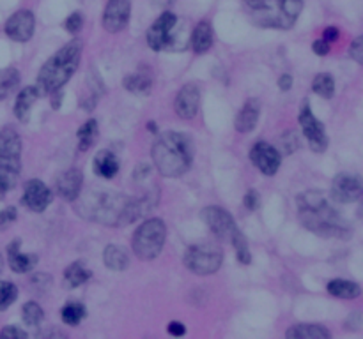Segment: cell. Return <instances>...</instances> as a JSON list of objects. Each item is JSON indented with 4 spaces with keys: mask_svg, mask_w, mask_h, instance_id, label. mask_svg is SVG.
<instances>
[{
    "mask_svg": "<svg viewBox=\"0 0 363 339\" xmlns=\"http://www.w3.org/2000/svg\"><path fill=\"white\" fill-rule=\"evenodd\" d=\"M39 91L37 87H25L23 91H20L18 98L15 102V115L20 122H29L30 119V108L34 106V102L39 99Z\"/></svg>",
    "mask_w": 363,
    "mask_h": 339,
    "instance_id": "cell-23",
    "label": "cell"
},
{
    "mask_svg": "<svg viewBox=\"0 0 363 339\" xmlns=\"http://www.w3.org/2000/svg\"><path fill=\"white\" fill-rule=\"evenodd\" d=\"M82 184H84V173L78 168H70L66 172H63L57 179V193L60 198L68 201L78 200L82 191Z\"/></svg>",
    "mask_w": 363,
    "mask_h": 339,
    "instance_id": "cell-18",
    "label": "cell"
},
{
    "mask_svg": "<svg viewBox=\"0 0 363 339\" xmlns=\"http://www.w3.org/2000/svg\"><path fill=\"white\" fill-rule=\"evenodd\" d=\"M63 25H64V29H66L70 34L80 32V29L84 27V15H82V13H78V11L71 13V15L68 16L66 20H64Z\"/></svg>",
    "mask_w": 363,
    "mask_h": 339,
    "instance_id": "cell-37",
    "label": "cell"
},
{
    "mask_svg": "<svg viewBox=\"0 0 363 339\" xmlns=\"http://www.w3.org/2000/svg\"><path fill=\"white\" fill-rule=\"evenodd\" d=\"M293 84H294V80H293V77H291V74H282V77L279 78V88L280 91H284V92H287V91H291V88H293Z\"/></svg>",
    "mask_w": 363,
    "mask_h": 339,
    "instance_id": "cell-46",
    "label": "cell"
},
{
    "mask_svg": "<svg viewBox=\"0 0 363 339\" xmlns=\"http://www.w3.org/2000/svg\"><path fill=\"white\" fill-rule=\"evenodd\" d=\"M289 339H328L330 331L316 324H298L286 332Z\"/></svg>",
    "mask_w": 363,
    "mask_h": 339,
    "instance_id": "cell-26",
    "label": "cell"
},
{
    "mask_svg": "<svg viewBox=\"0 0 363 339\" xmlns=\"http://www.w3.org/2000/svg\"><path fill=\"white\" fill-rule=\"evenodd\" d=\"M224 263V253L215 244H193L184 253V265L197 276H211Z\"/></svg>",
    "mask_w": 363,
    "mask_h": 339,
    "instance_id": "cell-7",
    "label": "cell"
},
{
    "mask_svg": "<svg viewBox=\"0 0 363 339\" xmlns=\"http://www.w3.org/2000/svg\"><path fill=\"white\" fill-rule=\"evenodd\" d=\"M328 293L337 299H345V300H352L358 299L362 295V288H359L358 283L349 279H331L326 286Z\"/></svg>",
    "mask_w": 363,
    "mask_h": 339,
    "instance_id": "cell-25",
    "label": "cell"
},
{
    "mask_svg": "<svg viewBox=\"0 0 363 339\" xmlns=\"http://www.w3.org/2000/svg\"><path fill=\"white\" fill-rule=\"evenodd\" d=\"M259 201H261V197H259V193H257L255 190L246 191L245 200H243V204H245L246 211H250V212L257 211V207H259Z\"/></svg>",
    "mask_w": 363,
    "mask_h": 339,
    "instance_id": "cell-41",
    "label": "cell"
},
{
    "mask_svg": "<svg viewBox=\"0 0 363 339\" xmlns=\"http://www.w3.org/2000/svg\"><path fill=\"white\" fill-rule=\"evenodd\" d=\"M60 101H63V88H60V91L51 92V108L59 109L60 108Z\"/></svg>",
    "mask_w": 363,
    "mask_h": 339,
    "instance_id": "cell-49",
    "label": "cell"
},
{
    "mask_svg": "<svg viewBox=\"0 0 363 339\" xmlns=\"http://www.w3.org/2000/svg\"><path fill=\"white\" fill-rule=\"evenodd\" d=\"M338 36H340V32H338L337 27H328L326 30H324V36L323 39L326 41V43H335V41H338Z\"/></svg>",
    "mask_w": 363,
    "mask_h": 339,
    "instance_id": "cell-47",
    "label": "cell"
},
{
    "mask_svg": "<svg viewBox=\"0 0 363 339\" xmlns=\"http://www.w3.org/2000/svg\"><path fill=\"white\" fill-rule=\"evenodd\" d=\"M213 27L210 22H198L197 27L193 29L190 37V46L193 48L195 53H205L213 46Z\"/></svg>",
    "mask_w": 363,
    "mask_h": 339,
    "instance_id": "cell-22",
    "label": "cell"
},
{
    "mask_svg": "<svg viewBox=\"0 0 363 339\" xmlns=\"http://www.w3.org/2000/svg\"><path fill=\"white\" fill-rule=\"evenodd\" d=\"M132 15V0H108L103 11V27L110 34L126 29Z\"/></svg>",
    "mask_w": 363,
    "mask_h": 339,
    "instance_id": "cell-14",
    "label": "cell"
},
{
    "mask_svg": "<svg viewBox=\"0 0 363 339\" xmlns=\"http://www.w3.org/2000/svg\"><path fill=\"white\" fill-rule=\"evenodd\" d=\"M200 218L205 225L210 226V230L213 232L215 237H218L220 241H227V239H231L232 235H234V232L238 230L234 218H232L225 208L217 207V205L202 208Z\"/></svg>",
    "mask_w": 363,
    "mask_h": 339,
    "instance_id": "cell-11",
    "label": "cell"
},
{
    "mask_svg": "<svg viewBox=\"0 0 363 339\" xmlns=\"http://www.w3.org/2000/svg\"><path fill=\"white\" fill-rule=\"evenodd\" d=\"M22 318L29 327H39L44 320L43 307H41L37 303H34V300H29V303L23 304Z\"/></svg>",
    "mask_w": 363,
    "mask_h": 339,
    "instance_id": "cell-32",
    "label": "cell"
},
{
    "mask_svg": "<svg viewBox=\"0 0 363 339\" xmlns=\"http://www.w3.org/2000/svg\"><path fill=\"white\" fill-rule=\"evenodd\" d=\"M231 242H232V246H234L236 256H238L239 263H243V265H248V263L252 262V255H250V248H248V242H246V237L241 234L239 228L231 237Z\"/></svg>",
    "mask_w": 363,
    "mask_h": 339,
    "instance_id": "cell-34",
    "label": "cell"
},
{
    "mask_svg": "<svg viewBox=\"0 0 363 339\" xmlns=\"http://www.w3.org/2000/svg\"><path fill=\"white\" fill-rule=\"evenodd\" d=\"M167 241V226L160 218H151L144 221L133 234V251L144 262L160 256Z\"/></svg>",
    "mask_w": 363,
    "mask_h": 339,
    "instance_id": "cell-6",
    "label": "cell"
},
{
    "mask_svg": "<svg viewBox=\"0 0 363 339\" xmlns=\"http://www.w3.org/2000/svg\"><path fill=\"white\" fill-rule=\"evenodd\" d=\"M22 140L13 129L0 131V170L9 173H18L22 166Z\"/></svg>",
    "mask_w": 363,
    "mask_h": 339,
    "instance_id": "cell-10",
    "label": "cell"
},
{
    "mask_svg": "<svg viewBox=\"0 0 363 339\" xmlns=\"http://www.w3.org/2000/svg\"><path fill=\"white\" fill-rule=\"evenodd\" d=\"M2 267H4V260H2V255H0V272H2Z\"/></svg>",
    "mask_w": 363,
    "mask_h": 339,
    "instance_id": "cell-52",
    "label": "cell"
},
{
    "mask_svg": "<svg viewBox=\"0 0 363 339\" xmlns=\"http://www.w3.org/2000/svg\"><path fill=\"white\" fill-rule=\"evenodd\" d=\"M20 84V73L15 67H6L0 69V101L8 98L9 94L16 91Z\"/></svg>",
    "mask_w": 363,
    "mask_h": 339,
    "instance_id": "cell-30",
    "label": "cell"
},
{
    "mask_svg": "<svg viewBox=\"0 0 363 339\" xmlns=\"http://www.w3.org/2000/svg\"><path fill=\"white\" fill-rule=\"evenodd\" d=\"M298 215L307 230L321 237H335L342 241L351 237V228L348 222L321 191L312 190L298 194Z\"/></svg>",
    "mask_w": 363,
    "mask_h": 339,
    "instance_id": "cell-1",
    "label": "cell"
},
{
    "mask_svg": "<svg viewBox=\"0 0 363 339\" xmlns=\"http://www.w3.org/2000/svg\"><path fill=\"white\" fill-rule=\"evenodd\" d=\"M0 338L2 339H25L27 332L23 328L15 327V325H9V327H4L0 331Z\"/></svg>",
    "mask_w": 363,
    "mask_h": 339,
    "instance_id": "cell-40",
    "label": "cell"
},
{
    "mask_svg": "<svg viewBox=\"0 0 363 339\" xmlns=\"http://www.w3.org/2000/svg\"><path fill=\"white\" fill-rule=\"evenodd\" d=\"M167 332L170 335H174V338H181V335L186 334V327L181 321H170L169 327H167Z\"/></svg>",
    "mask_w": 363,
    "mask_h": 339,
    "instance_id": "cell-45",
    "label": "cell"
},
{
    "mask_svg": "<svg viewBox=\"0 0 363 339\" xmlns=\"http://www.w3.org/2000/svg\"><path fill=\"white\" fill-rule=\"evenodd\" d=\"M153 163L158 172L169 179H177L190 170L193 163L195 147L188 135L167 131L156 138L153 145Z\"/></svg>",
    "mask_w": 363,
    "mask_h": 339,
    "instance_id": "cell-2",
    "label": "cell"
},
{
    "mask_svg": "<svg viewBox=\"0 0 363 339\" xmlns=\"http://www.w3.org/2000/svg\"><path fill=\"white\" fill-rule=\"evenodd\" d=\"M128 204L129 198L126 194L103 191V193L89 194L82 201V207L78 208V212L105 226H121L122 215H125Z\"/></svg>",
    "mask_w": 363,
    "mask_h": 339,
    "instance_id": "cell-5",
    "label": "cell"
},
{
    "mask_svg": "<svg viewBox=\"0 0 363 339\" xmlns=\"http://www.w3.org/2000/svg\"><path fill=\"white\" fill-rule=\"evenodd\" d=\"M200 108V91L197 85L186 84L176 95L174 101V109H176L177 117L184 119V121H191L198 113Z\"/></svg>",
    "mask_w": 363,
    "mask_h": 339,
    "instance_id": "cell-16",
    "label": "cell"
},
{
    "mask_svg": "<svg viewBox=\"0 0 363 339\" xmlns=\"http://www.w3.org/2000/svg\"><path fill=\"white\" fill-rule=\"evenodd\" d=\"M149 172L151 170L147 164H140V166L135 170V173H133V177H135V180H144L147 175H149Z\"/></svg>",
    "mask_w": 363,
    "mask_h": 339,
    "instance_id": "cell-48",
    "label": "cell"
},
{
    "mask_svg": "<svg viewBox=\"0 0 363 339\" xmlns=\"http://www.w3.org/2000/svg\"><path fill=\"white\" fill-rule=\"evenodd\" d=\"M298 121H300L301 131H303L305 138H307L308 147L317 154L324 152L328 147V135L326 131H324L323 122H319L316 117H314L310 105H308L307 101H305L303 106H301Z\"/></svg>",
    "mask_w": 363,
    "mask_h": 339,
    "instance_id": "cell-9",
    "label": "cell"
},
{
    "mask_svg": "<svg viewBox=\"0 0 363 339\" xmlns=\"http://www.w3.org/2000/svg\"><path fill=\"white\" fill-rule=\"evenodd\" d=\"M280 145H282L284 154H294L300 149V140H298L296 131H287L286 135L280 140Z\"/></svg>",
    "mask_w": 363,
    "mask_h": 339,
    "instance_id": "cell-36",
    "label": "cell"
},
{
    "mask_svg": "<svg viewBox=\"0 0 363 339\" xmlns=\"http://www.w3.org/2000/svg\"><path fill=\"white\" fill-rule=\"evenodd\" d=\"M51 191L48 190L46 184L39 179H30L25 184V193H23L22 204L32 212L46 211L48 205L51 204Z\"/></svg>",
    "mask_w": 363,
    "mask_h": 339,
    "instance_id": "cell-17",
    "label": "cell"
},
{
    "mask_svg": "<svg viewBox=\"0 0 363 339\" xmlns=\"http://www.w3.org/2000/svg\"><path fill=\"white\" fill-rule=\"evenodd\" d=\"M82 50H84L82 41L73 39L66 46L60 48L56 55H51L37 74L36 87L39 94H51V92L60 91L70 81L80 64Z\"/></svg>",
    "mask_w": 363,
    "mask_h": 339,
    "instance_id": "cell-3",
    "label": "cell"
},
{
    "mask_svg": "<svg viewBox=\"0 0 363 339\" xmlns=\"http://www.w3.org/2000/svg\"><path fill=\"white\" fill-rule=\"evenodd\" d=\"M363 193L362 179L351 173H340L331 182L330 197L337 204H355Z\"/></svg>",
    "mask_w": 363,
    "mask_h": 339,
    "instance_id": "cell-13",
    "label": "cell"
},
{
    "mask_svg": "<svg viewBox=\"0 0 363 339\" xmlns=\"http://www.w3.org/2000/svg\"><path fill=\"white\" fill-rule=\"evenodd\" d=\"M13 175H15V173H9V172H4V170H0V200H2V198L6 197V193L11 190V186H13L11 177Z\"/></svg>",
    "mask_w": 363,
    "mask_h": 339,
    "instance_id": "cell-42",
    "label": "cell"
},
{
    "mask_svg": "<svg viewBox=\"0 0 363 339\" xmlns=\"http://www.w3.org/2000/svg\"><path fill=\"white\" fill-rule=\"evenodd\" d=\"M87 311H85V306L80 303H70L60 310V318L66 325L70 327H77L82 320L85 318Z\"/></svg>",
    "mask_w": 363,
    "mask_h": 339,
    "instance_id": "cell-31",
    "label": "cell"
},
{
    "mask_svg": "<svg viewBox=\"0 0 363 339\" xmlns=\"http://www.w3.org/2000/svg\"><path fill=\"white\" fill-rule=\"evenodd\" d=\"M125 87L128 88L132 94L147 95L153 91V74L147 69L135 71V73L125 78Z\"/></svg>",
    "mask_w": 363,
    "mask_h": 339,
    "instance_id": "cell-24",
    "label": "cell"
},
{
    "mask_svg": "<svg viewBox=\"0 0 363 339\" xmlns=\"http://www.w3.org/2000/svg\"><path fill=\"white\" fill-rule=\"evenodd\" d=\"M259 115H261V102L259 99H248L239 109L238 117L234 121V128L238 133H250L255 129L257 122H259Z\"/></svg>",
    "mask_w": 363,
    "mask_h": 339,
    "instance_id": "cell-19",
    "label": "cell"
},
{
    "mask_svg": "<svg viewBox=\"0 0 363 339\" xmlns=\"http://www.w3.org/2000/svg\"><path fill=\"white\" fill-rule=\"evenodd\" d=\"M18 299V288L11 281H0V311H6Z\"/></svg>",
    "mask_w": 363,
    "mask_h": 339,
    "instance_id": "cell-35",
    "label": "cell"
},
{
    "mask_svg": "<svg viewBox=\"0 0 363 339\" xmlns=\"http://www.w3.org/2000/svg\"><path fill=\"white\" fill-rule=\"evenodd\" d=\"M18 218V212H16L15 207H6L4 211L0 212V228L4 230L8 226H11L13 222Z\"/></svg>",
    "mask_w": 363,
    "mask_h": 339,
    "instance_id": "cell-39",
    "label": "cell"
},
{
    "mask_svg": "<svg viewBox=\"0 0 363 339\" xmlns=\"http://www.w3.org/2000/svg\"><path fill=\"white\" fill-rule=\"evenodd\" d=\"M345 328H349V331H359L362 328V314L358 311L349 314V318L345 320Z\"/></svg>",
    "mask_w": 363,
    "mask_h": 339,
    "instance_id": "cell-44",
    "label": "cell"
},
{
    "mask_svg": "<svg viewBox=\"0 0 363 339\" xmlns=\"http://www.w3.org/2000/svg\"><path fill=\"white\" fill-rule=\"evenodd\" d=\"M92 166H94V172L103 179H114L119 173V159L110 150H101L96 154Z\"/></svg>",
    "mask_w": 363,
    "mask_h": 339,
    "instance_id": "cell-21",
    "label": "cell"
},
{
    "mask_svg": "<svg viewBox=\"0 0 363 339\" xmlns=\"http://www.w3.org/2000/svg\"><path fill=\"white\" fill-rule=\"evenodd\" d=\"M312 91L324 99L333 98L335 81H333V78H331V74H328V73L317 74L312 81Z\"/></svg>",
    "mask_w": 363,
    "mask_h": 339,
    "instance_id": "cell-33",
    "label": "cell"
},
{
    "mask_svg": "<svg viewBox=\"0 0 363 339\" xmlns=\"http://www.w3.org/2000/svg\"><path fill=\"white\" fill-rule=\"evenodd\" d=\"M312 50H314V53L319 55V57H326L331 50V44L326 43L324 39H316L312 44Z\"/></svg>",
    "mask_w": 363,
    "mask_h": 339,
    "instance_id": "cell-43",
    "label": "cell"
},
{
    "mask_svg": "<svg viewBox=\"0 0 363 339\" xmlns=\"http://www.w3.org/2000/svg\"><path fill=\"white\" fill-rule=\"evenodd\" d=\"M176 25L177 16L174 13H162L160 18L147 30V44H149V48H153L154 51L176 50V36H174Z\"/></svg>",
    "mask_w": 363,
    "mask_h": 339,
    "instance_id": "cell-8",
    "label": "cell"
},
{
    "mask_svg": "<svg viewBox=\"0 0 363 339\" xmlns=\"http://www.w3.org/2000/svg\"><path fill=\"white\" fill-rule=\"evenodd\" d=\"M349 57H351L355 62L358 64H363V37H356L355 41H352V44L349 46Z\"/></svg>",
    "mask_w": 363,
    "mask_h": 339,
    "instance_id": "cell-38",
    "label": "cell"
},
{
    "mask_svg": "<svg viewBox=\"0 0 363 339\" xmlns=\"http://www.w3.org/2000/svg\"><path fill=\"white\" fill-rule=\"evenodd\" d=\"M98 135H99L98 122H96L94 119L85 122V124L77 131L78 150H80V152H85V150L91 149V147L96 143V140H98Z\"/></svg>",
    "mask_w": 363,
    "mask_h": 339,
    "instance_id": "cell-29",
    "label": "cell"
},
{
    "mask_svg": "<svg viewBox=\"0 0 363 339\" xmlns=\"http://www.w3.org/2000/svg\"><path fill=\"white\" fill-rule=\"evenodd\" d=\"M103 262H105V265H107L110 270H117V272H121V270L128 269L129 256L125 248L112 244V246H107L105 251H103Z\"/></svg>",
    "mask_w": 363,
    "mask_h": 339,
    "instance_id": "cell-27",
    "label": "cell"
},
{
    "mask_svg": "<svg viewBox=\"0 0 363 339\" xmlns=\"http://www.w3.org/2000/svg\"><path fill=\"white\" fill-rule=\"evenodd\" d=\"M34 27H36V18H34L32 11L29 9H20L16 11L11 18L6 22V34L11 37L16 43H27L30 41L34 34Z\"/></svg>",
    "mask_w": 363,
    "mask_h": 339,
    "instance_id": "cell-15",
    "label": "cell"
},
{
    "mask_svg": "<svg viewBox=\"0 0 363 339\" xmlns=\"http://www.w3.org/2000/svg\"><path fill=\"white\" fill-rule=\"evenodd\" d=\"M92 272L87 269L85 262L78 260V262H73L66 270H64V281L70 288H78V286L85 285L89 279H91Z\"/></svg>",
    "mask_w": 363,
    "mask_h": 339,
    "instance_id": "cell-28",
    "label": "cell"
},
{
    "mask_svg": "<svg viewBox=\"0 0 363 339\" xmlns=\"http://www.w3.org/2000/svg\"><path fill=\"white\" fill-rule=\"evenodd\" d=\"M147 129H149V131H153V133L158 131V128H156V122H149V124H147Z\"/></svg>",
    "mask_w": 363,
    "mask_h": 339,
    "instance_id": "cell-51",
    "label": "cell"
},
{
    "mask_svg": "<svg viewBox=\"0 0 363 339\" xmlns=\"http://www.w3.org/2000/svg\"><path fill=\"white\" fill-rule=\"evenodd\" d=\"M250 161L259 168V172L273 177L282 164V152L266 142H257L250 150Z\"/></svg>",
    "mask_w": 363,
    "mask_h": 339,
    "instance_id": "cell-12",
    "label": "cell"
},
{
    "mask_svg": "<svg viewBox=\"0 0 363 339\" xmlns=\"http://www.w3.org/2000/svg\"><path fill=\"white\" fill-rule=\"evenodd\" d=\"M252 20L262 29H293L303 11V0H250Z\"/></svg>",
    "mask_w": 363,
    "mask_h": 339,
    "instance_id": "cell-4",
    "label": "cell"
},
{
    "mask_svg": "<svg viewBox=\"0 0 363 339\" xmlns=\"http://www.w3.org/2000/svg\"><path fill=\"white\" fill-rule=\"evenodd\" d=\"M154 2H156L158 6H169V4H172L174 0H154Z\"/></svg>",
    "mask_w": 363,
    "mask_h": 339,
    "instance_id": "cell-50",
    "label": "cell"
},
{
    "mask_svg": "<svg viewBox=\"0 0 363 339\" xmlns=\"http://www.w3.org/2000/svg\"><path fill=\"white\" fill-rule=\"evenodd\" d=\"M8 258H9V267H11L13 272L16 274H25L29 270H32L37 265L39 258L37 255H27V253L20 251V241L11 242L8 246Z\"/></svg>",
    "mask_w": 363,
    "mask_h": 339,
    "instance_id": "cell-20",
    "label": "cell"
}]
</instances>
